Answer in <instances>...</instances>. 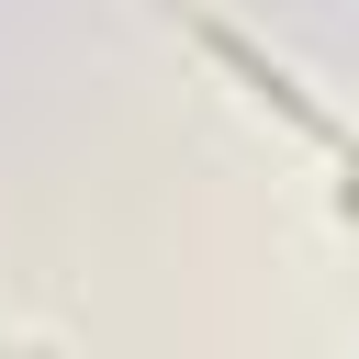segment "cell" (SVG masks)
<instances>
[{
  "label": "cell",
  "mask_w": 359,
  "mask_h": 359,
  "mask_svg": "<svg viewBox=\"0 0 359 359\" xmlns=\"http://www.w3.org/2000/svg\"><path fill=\"white\" fill-rule=\"evenodd\" d=\"M202 56H213L224 79H247V90H258V101H269V112H280L292 135H314V146H348V135H337V112H325V101H314V90H303L292 67H269V56H258V45L236 34V22H202Z\"/></svg>",
  "instance_id": "cell-1"
}]
</instances>
